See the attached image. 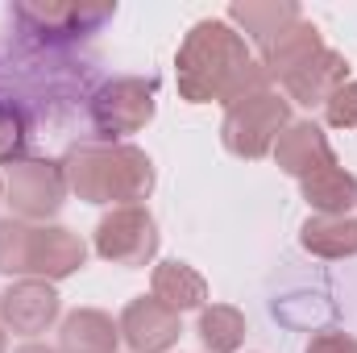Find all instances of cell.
I'll use <instances>...</instances> for the list:
<instances>
[{"instance_id": "cell-1", "label": "cell", "mask_w": 357, "mask_h": 353, "mask_svg": "<svg viewBox=\"0 0 357 353\" xmlns=\"http://www.w3.org/2000/svg\"><path fill=\"white\" fill-rule=\"evenodd\" d=\"M178 96L187 104H237L241 96L270 88V75L262 63L250 59L245 38L229 21H199L183 38L175 59Z\"/></svg>"}, {"instance_id": "cell-16", "label": "cell", "mask_w": 357, "mask_h": 353, "mask_svg": "<svg viewBox=\"0 0 357 353\" xmlns=\"http://www.w3.org/2000/svg\"><path fill=\"white\" fill-rule=\"evenodd\" d=\"M299 246L316 258H354L357 254V220L354 216H307L299 229Z\"/></svg>"}, {"instance_id": "cell-6", "label": "cell", "mask_w": 357, "mask_h": 353, "mask_svg": "<svg viewBox=\"0 0 357 353\" xmlns=\"http://www.w3.org/2000/svg\"><path fill=\"white\" fill-rule=\"evenodd\" d=\"M112 4H38V0H21L13 4V17L25 25V33L42 38V42H79L91 38L104 21H112Z\"/></svg>"}, {"instance_id": "cell-5", "label": "cell", "mask_w": 357, "mask_h": 353, "mask_svg": "<svg viewBox=\"0 0 357 353\" xmlns=\"http://www.w3.org/2000/svg\"><path fill=\"white\" fill-rule=\"evenodd\" d=\"M4 195H8V204H13V212L21 220L54 216L63 208V195H67L63 163H42V158L8 163V171H4Z\"/></svg>"}, {"instance_id": "cell-20", "label": "cell", "mask_w": 357, "mask_h": 353, "mask_svg": "<svg viewBox=\"0 0 357 353\" xmlns=\"http://www.w3.org/2000/svg\"><path fill=\"white\" fill-rule=\"evenodd\" d=\"M324 121L333 129H357V80L341 84V88L324 100Z\"/></svg>"}, {"instance_id": "cell-23", "label": "cell", "mask_w": 357, "mask_h": 353, "mask_svg": "<svg viewBox=\"0 0 357 353\" xmlns=\"http://www.w3.org/2000/svg\"><path fill=\"white\" fill-rule=\"evenodd\" d=\"M8 350V337H4V324H0V353Z\"/></svg>"}, {"instance_id": "cell-8", "label": "cell", "mask_w": 357, "mask_h": 353, "mask_svg": "<svg viewBox=\"0 0 357 353\" xmlns=\"http://www.w3.org/2000/svg\"><path fill=\"white\" fill-rule=\"evenodd\" d=\"M59 316V291L46 278H21L0 295V320L4 329L21 333V337H38L54 324Z\"/></svg>"}, {"instance_id": "cell-15", "label": "cell", "mask_w": 357, "mask_h": 353, "mask_svg": "<svg viewBox=\"0 0 357 353\" xmlns=\"http://www.w3.org/2000/svg\"><path fill=\"white\" fill-rule=\"evenodd\" d=\"M150 295L158 303H167L171 312H187V308H199L208 299V283L187 262H158L154 278H150Z\"/></svg>"}, {"instance_id": "cell-14", "label": "cell", "mask_w": 357, "mask_h": 353, "mask_svg": "<svg viewBox=\"0 0 357 353\" xmlns=\"http://www.w3.org/2000/svg\"><path fill=\"white\" fill-rule=\"evenodd\" d=\"M299 183H303V200L316 208V216H349V208L357 204V179L337 163L312 171Z\"/></svg>"}, {"instance_id": "cell-4", "label": "cell", "mask_w": 357, "mask_h": 353, "mask_svg": "<svg viewBox=\"0 0 357 353\" xmlns=\"http://www.w3.org/2000/svg\"><path fill=\"white\" fill-rule=\"evenodd\" d=\"M96 254L116 266H146L158 254V225L142 204L112 208L96 225Z\"/></svg>"}, {"instance_id": "cell-17", "label": "cell", "mask_w": 357, "mask_h": 353, "mask_svg": "<svg viewBox=\"0 0 357 353\" xmlns=\"http://www.w3.org/2000/svg\"><path fill=\"white\" fill-rule=\"evenodd\" d=\"M38 266H42V225L0 220V274L38 278Z\"/></svg>"}, {"instance_id": "cell-22", "label": "cell", "mask_w": 357, "mask_h": 353, "mask_svg": "<svg viewBox=\"0 0 357 353\" xmlns=\"http://www.w3.org/2000/svg\"><path fill=\"white\" fill-rule=\"evenodd\" d=\"M17 353H59V350H46V345H21Z\"/></svg>"}, {"instance_id": "cell-2", "label": "cell", "mask_w": 357, "mask_h": 353, "mask_svg": "<svg viewBox=\"0 0 357 353\" xmlns=\"http://www.w3.org/2000/svg\"><path fill=\"white\" fill-rule=\"evenodd\" d=\"M67 191H75L88 204H137L154 187V163L137 146H112V142H84L63 158Z\"/></svg>"}, {"instance_id": "cell-13", "label": "cell", "mask_w": 357, "mask_h": 353, "mask_svg": "<svg viewBox=\"0 0 357 353\" xmlns=\"http://www.w3.org/2000/svg\"><path fill=\"white\" fill-rule=\"evenodd\" d=\"M116 341H121V324H112V316L79 308L63 320L59 353H116Z\"/></svg>"}, {"instance_id": "cell-9", "label": "cell", "mask_w": 357, "mask_h": 353, "mask_svg": "<svg viewBox=\"0 0 357 353\" xmlns=\"http://www.w3.org/2000/svg\"><path fill=\"white\" fill-rule=\"evenodd\" d=\"M121 337L133 353H167L178 341V312L154 295H142L121 312Z\"/></svg>"}, {"instance_id": "cell-12", "label": "cell", "mask_w": 357, "mask_h": 353, "mask_svg": "<svg viewBox=\"0 0 357 353\" xmlns=\"http://www.w3.org/2000/svg\"><path fill=\"white\" fill-rule=\"evenodd\" d=\"M341 84H349V59L345 54H337V50H320V54H312L291 80H282V88L291 100H299V104H324L333 91L341 88Z\"/></svg>"}, {"instance_id": "cell-7", "label": "cell", "mask_w": 357, "mask_h": 353, "mask_svg": "<svg viewBox=\"0 0 357 353\" xmlns=\"http://www.w3.org/2000/svg\"><path fill=\"white\" fill-rule=\"evenodd\" d=\"M91 117H96L104 137H125V133L146 129L150 117H154V84H146V80L104 84L91 100Z\"/></svg>"}, {"instance_id": "cell-19", "label": "cell", "mask_w": 357, "mask_h": 353, "mask_svg": "<svg viewBox=\"0 0 357 353\" xmlns=\"http://www.w3.org/2000/svg\"><path fill=\"white\" fill-rule=\"evenodd\" d=\"M199 341L212 353H237L245 341V316L229 303H212L199 312Z\"/></svg>"}, {"instance_id": "cell-3", "label": "cell", "mask_w": 357, "mask_h": 353, "mask_svg": "<svg viewBox=\"0 0 357 353\" xmlns=\"http://www.w3.org/2000/svg\"><path fill=\"white\" fill-rule=\"evenodd\" d=\"M291 125V100L278 96L274 88H262L254 96H241L237 104L225 108V150L237 158H262L274 150V142L282 137V129Z\"/></svg>"}, {"instance_id": "cell-11", "label": "cell", "mask_w": 357, "mask_h": 353, "mask_svg": "<svg viewBox=\"0 0 357 353\" xmlns=\"http://www.w3.org/2000/svg\"><path fill=\"white\" fill-rule=\"evenodd\" d=\"M324 50V38H320V29L312 25V21H291L278 38H270L266 46H262V71H266L270 80H291L312 54H320Z\"/></svg>"}, {"instance_id": "cell-18", "label": "cell", "mask_w": 357, "mask_h": 353, "mask_svg": "<svg viewBox=\"0 0 357 353\" xmlns=\"http://www.w3.org/2000/svg\"><path fill=\"white\" fill-rule=\"evenodd\" d=\"M229 21L241 25L258 46H266L291 21H299V4H291V0H237V4H229Z\"/></svg>"}, {"instance_id": "cell-21", "label": "cell", "mask_w": 357, "mask_h": 353, "mask_svg": "<svg viewBox=\"0 0 357 353\" xmlns=\"http://www.w3.org/2000/svg\"><path fill=\"white\" fill-rule=\"evenodd\" d=\"M303 353H357V341L345 333H316Z\"/></svg>"}, {"instance_id": "cell-10", "label": "cell", "mask_w": 357, "mask_h": 353, "mask_svg": "<svg viewBox=\"0 0 357 353\" xmlns=\"http://www.w3.org/2000/svg\"><path fill=\"white\" fill-rule=\"evenodd\" d=\"M274 158L295 179H307L312 171L337 163V154H333V146H328V137H324V129L316 121H291L282 129V137L274 142Z\"/></svg>"}]
</instances>
